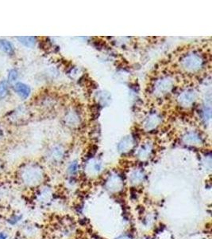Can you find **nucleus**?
Instances as JSON below:
<instances>
[{
    "label": "nucleus",
    "mask_w": 212,
    "mask_h": 239,
    "mask_svg": "<svg viewBox=\"0 0 212 239\" xmlns=\"http://www.w3.org/2000/svg\"><path fill=\"white\" fill-rule=\"evenodd\" d=\"M14 89L16 93H18V94H19V96L21 97H22L23 99H26L28 97V96L30 93V89L28 85H26L23 84V83H17L14 86Z\"/></svg>",
    "instance_id": "f257e3e1"
},
{
    "label": "nucleus",
    "mask_w": 212,
    "mask_h": 239,
    "mask_svg": "<svg viewBox=\"0 0 212 239\" xmlns=\"http://www.w3.org/2000/svg\"><path fill=\"white\" fill-rule=\"evenodd\" d=\"M0 50L8 54H12L14 52L12 45L7 40H0Z\"/></svg>",
    "instance_id": "f03ea898"
},
{
    "label": "nucleus",
    "mask_w": 212,
    "mask_h": 239,
    "mask_svg": "<svg viewBox=\"0 0 212 239\" xmlns=\"http://www.w3.org/2000/svg\"><path fill=\"white\" fill-rule=\"evenodd\" d=\"M17 39L26 46L33 47L35 45V38L34 37H18Z\"/></svg>",
    "instance_id": "7ed1b4c3"
},
{
    "label": "nucleus",
    "mask_w": 212,
    "mask_h": 239,
    "mask_svg": "<svg viewBox=\"0 0 212 239\" xmlns=\"http://www.w3.org/2000/svg\"><path fill=\"white\" fill-rule=\"evenodd\" d=\"M7 94V84L6 81L0 83V99L4 98Z\"/></svg>",
    "instance_id": "20e7f679"
},
{
    "label": "nucleus",
    "mask_w": 212,
    "mask_h": 239,
    "mask_svg": "<svg viewBox=\"0 0 212 239\" xmlns=\"http://www.w3.org/2000/svg\"><path fill=\"white\" fill-rule=\"evenodd\" d=\"M17 77H18V72L16 70H11L9 73V76H8V79H9V81L12 82L16 80Z\"/></svg>",
    "instance_id": "39448f33"
},
{
    "label": "nucleus",
    "mask_w": 212,
    "mask_h": 239,
    "mask_svg": "<svg viewBox=\"0 0 212 239\" xmlns=\"http://www.w3.org/2000/svg\"><path fill=\"white\" fill-rule=\"evenodd\" d=\"M0 239H6V236L2 234H0Z\"/></svg>",
    "instance_id": "423d86ee"
}]
</instances>
